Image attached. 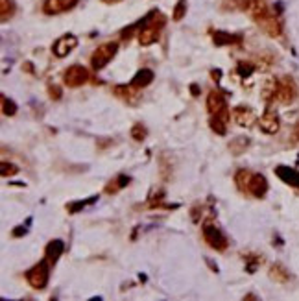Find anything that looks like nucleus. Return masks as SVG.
I'll return each mask as SVG.
<instances>
[{"mask_svg": "<svg viewBox=\"0 0 299 301\" xmlns=\"http://www.w3.org/2000/svg\"><path fill=\"white\" fill-rule=\"evenodd\" d=\"M275 176L281 179V181H284L286 185H290V187L293 188H299V170H295V168H292V166H286V165H279L275 166Z\"/></svg>", "mask_w": 299, "mask_h": 301, "instance_id": "13", "label": "nucleus"}, {"mask_svg": "<svg viewBox=\"0 0 299 301\" xmlns=\"http://www.w3.org/2000/svg\"><path fill=\"white\" fill-rule=\"evenodd\" d=\"M185 15H186V0H177V4L174 6V15H172V19H174V21H181Z\"/></svg>", "mask_w": 299, "mask_h": 301, "instance_id": "31", "label": "nucleus"}, {"mask_svg": "<svg viewBox=\"0 0 299 301\" xmlns=\"http://www.w3.org/2000/svg\"><path fill=\"white\" fill-rule=\"evenodd\" d=\"M48 96H50L54 102L61 100V96H63L61 87H57V85H54V83H50V85H48Z\"/></svg>", "mask_w": 299, "mask_h": 301, "instance_id": "33", "label": "nucleus"}, {"mask_svg": "<svg viewBox=\"0 0 299 301\" xmlns=\"http://www.w3.org/2000/svg\"><path fill=\"white\" fill-rule=\"evenodd\" d=\"M248 146H249L248 137H237V139H233V141L229 142V152H231L233 155H240L248 150Z\"/></svg>", "mask_w": 299, "mask_h": 301, "instance_id": "22", "label": "nucleus"}, {"mask_svg": "<svg viewBox=\"0 0 299 301\" xmlns=\"http://www.w3.org/2000/svg\"><path fill=\"white\" fill-rule=\"evenodd\" d=\"M78 2L79 0H45L43 12H45L46 15H57V13L68 12V10L76 8Z\"/></svg>", "mask_w": 299, "mask_h": 301, "instance_id": "12", "label": "nucleus"}, {"mask_svg": "<svg viewBox=\"0 0 299 301\" xmlns=\"http://www.w3.org/2000/svg\"><path fill=\"white\" fill-rule=\"evenodd\" d=\"M23 68H26V70H28L30 74H34V65H32V63H24Z\"/></svg>", "mask_w": 299, "mask_h": 301, "instance_id": "37", "label": "nucleus"}, {"mask_svg": "<svg viewBox=\"0 0 299 301\" xmlns=\"http://www.w3.org/2000/svg\"><path fill=\"white\" fill-rule=\"evenodd\" d=\"M275 92H277V78H271L264 83L262 91H260V96L264 98L266 102H273L275 100Z\"/></svg>", "mask_w": 299, "mask_h": 301, "instance_id": "23", "label": "nucleus"}, {"mask_svg": "<svg viewBox=\"0 0 299 301\" xmlns=\"http://www.w3.org/2000/svg\"><path fill=\"white\" fill-rule=\"evenodd\" d=\"M268 277L271 281H275V283H288L290 281V272H288L286 268L275 262V264H271L270 270H268Z\"/></svg>", "mask_w": 299, "mask_h": 301, "instance_id": "18", "label": "nucleus"}, {"mask_svg": "<svg viewBox=\"0 0 299 301\" xmlns=\"http://www.w3.org/2000/svg\"><path fill=\"white\" fill-rule=\"evenodd\" d=\"M244 299H259V297H257V295H251V294H249V295H244Z\"/></svg>", "mask_w": 299, "mask_h": 301, "instance_id": "39", "label": "nucleus"}, {"mask_svg": "<svg viewBox=\"0 0 299 301\" xmlns=\"http://www.w3.org/2000/svg\"><path fill=\"white\" fill-rule=\"evenodd\" d=\"M213 41L216 46H226V45H240L242 43V35L237 34H227V32H215Z\"/></svg>", "mask_w": 299, "mask_h": 301, "instance_id": "17", "label": "nucleus"}, {"mask_svg": "<svg viewBox=\"0 0 299 301\" xmlns=\"http://www.w3.org/2000/svg\"><path fill=\"white\" fill-rule=\"evenodd\" d=\"M207 111H209L211 117L224 120L227 124L231 120V113H229V108H227V100L218 89H213L207 94Z\"/></svg>", "mask_w": 299, "mask_h": 301, "instance_id": "2", "label": "nucleus"}, {"mask_svg": "<svg viewBox=\"0 0 299 301\" xmlns=\"http://www.w3.org/2000/svg\"><path fill=\"white\" fill-rule=\"evenodd\" d=\"M295 96H297V83L293 81V78H290V76L277 78V92H275L277 102L290 104L295 100Z\"/></svg>", "mask_w": 299, "mask_h": 301, "instance_id": "6", "label": "nucleus"}, {"mask_svg": "<svg viewBox=\"0 0 299 301\" xmlns=\"http://www.w3.org/2000/svg\"><path fill=\"white\" fill-rule=\"evenodd\" d=\"M98 202V196H90V198L87 199H79V202H72V204L67 205V211L70 213V215H76V213H79L81 209H85L87 205H92Z\"/></svg>", "mask_w": 299, "mask_h": 301, "instance_id": "24", "label": "nucleus"}, {"mask_svg": "<svg viewBox=\"0 0 299 301\" xmlns=\"http://www.w3.org/2000/svg\"><path fill=\"white\" fill-rule=\"evenodd\" d=\"M65 253V242L59 239H54L50 240L48 244H46V250H45V259L48 261L50 266H54L57 261H59V257Z\"/></svg>", "mask_w": 299, "mask_h": 301, "instance_id": "14", "label": "nucleus"}, {"mask_svg": "<svg viewBox=\"0 0 299 301\" xmlns=\"http://www.w3.org/2000/svg\"><path fill=\"white\" fill-rule=\"evenodd\" d=\"M244 259H246V272H249V273L257 272V268L260 266V262L264 261L262 257L255 255V253H248V255L244 257Z\"/></svg>", "mask_w": 299, "mask_h": 301, "instance_id": "26", "label": "nucleus"}, {"mask_svg": "<svg viewBox=\"0 0 299 301\" xmlns=\"http://www.w3.org/2000/svg\"><path fill=\"white\" fill-rule=\"evenodd\" d=\"M104 4H117V2H122V0H102Z\"/></svg>", "mask_w": 299, "mask_h": 301, "instance_id": "38", "label": "nucleus"}, {"mask_svg": "<svg viewBox=\"0 0 299 301\" xmlns=\"http://www.w3.org/2000/svg\"><path fill=\"white\" fill-rule=\"evenodd\" d=\"M164 24H166V17L163 13L153 10L141 21V30H139V43L142 46H150L153 43H157L161 37Z\"/></svg>", "mask_w": 299, "mask_h": 301, "instance_id": "1", "label": "nucleus"}, {"mask_svg": "<svg viewBox=\"0 0 299 301\" xmlns=\"http://www.w3.org/2000/svg\"><path fill=\"white\" fill-rule=\"evenodd\" d=\"M13 13H15V4L12 0H0V19H2V23L12 19Z\"/></svg>", "mask_w": 299, "mask_h": 301, "instance_id": "25", "label": "nucleus"}, {"mask_svg": "<svg viewBox=\"0 0 299 301\" xmlns=\"http://www.w3.org/2000/svg\"><path fill=\"white\" fill-rule=\"evenodd\" d=\"M209 126H211V130L215 131L216 135L224 137L227 133V122H224V120H220V119H215V117H211Z\"/></svg>", "mask_w": 299, "mask_h": 301, "instance_id": "27", "label": "nucleus"}, {"mask_svg": "<svg viewBox=\"0 0 299 301\" xmlns=\"http://www.w3.org/2000/svg\"><path fill=\"white\" fill-rule=\"evenodd\" d=\"M251 177H253V172H249L248 168H240L235 174V183L240 192H248L249 190V183H251Z\"/></svg>", "mask_w": 299, "mask_h": 301, "instance_id": "19", "label": "nucleus"}, {"mask_svg": "<svg viewBox=\"0 0 299 301\" xmlns=\"http://www.w3.org/2000/svg\"><path fill=\"white\" fill-rule=\"evenodd\" d=\"M148 207H150V209H161V207H166V209H177V205H166L164 204V192L163 190H157V192L150 194V198H148Z\"/></svg>", "mask_w": 299, "mask_h": 301, "instance_id": "21", "label": "nucleus"}, {"mask_svg": "<svg viewBox=\"0 0 299 301\" xmlns=\"http://www.w3.org/2000/svg\"><path fill=\"white\" fill-rule=\"evenodd\" d=\"M0 174H2V177L15 176V174H19V166H15L13 163H8V161H2L0 163Z\"/></svg>", "mask_w": 299, "mask_h": 301, "instance_id": "29", "label": "nucleus"}, {"mask_svg": "<svg viewBox=\"0 0 299 301\" xmlns=\"http://www.w3.org/2000/svg\"><path fill=\"white\" fill-rule=\"evenodd\" d=\"M153 78H155V74H153L152 68H141V70H137V74L131 78L130 85L133 87V89H137V91H141V89H144V87H148L152 83Z\"/></svg>", "mask_w": 299, "mask_h": 301, "instance_id": "16", "label": "nucleus"}, {"mask_svg": "<svg viewBox=\"0 0 299 301\" xmlns=\"http://www.w3.org/2000/svg\"><path fill=\"white\" fill-rule=\"evenodd\" d=\"M89 81V70L83 65H72L68 67L63 74V83L70 89H78Z\"/></svg>", "mask_w": 299, "mask_h": 301, "instance_id": "7", "label": "nucleus"}, {"mask_svg": "<svg viewBox=\"0 0 299 301\" xmlns=\"http://www.w3.org/2000/svg\"><path fill=\"white\" fill-rule=\"evenodd\" d=\"M131 183V177L126 176V174H120V176H117L113 179V181H109L108 185H106V192L108 194H117L119 190H122L124 187H128Z\"/></svg>", "mask_w": 299, "mask_h": 301, "instance_id": "20", "label": "nucleus"}, {"mask_svg": "<svg viewBox=\"0 0 299 301\" xmlns=\"http://www.w3.org/2000/svg\"><path fill=\"white\" fill-rule=\"evenodd\" d=\"M26 233H28V228H24V226H17V228L12 231V235L13 237H17V239L19 237H24Z\"/></svg>", "mask_w": 299, "mask_h": 301, "instance_id": "34", "label": "nucleus"}, {"mask_svg": "<svg viewBox=\"0 0 299 301\" xmlns=\"http://www.w3.org/2000/svg\"><path fill=\"white\" fill-rule=\"evenodd\" d=\"M292 142H299V122L295 124V128L292 131Z\"/></svg>", "mask_w": 299, "mask_h": 301, "instance_id": "35", "label": "nucleus"}, {"mask_svg": "<svg viewBox=\"0 0 299 301\" xmlns=\"http://www.w3.org/2000/svg\"><path fill=\"white\" fill-rule=\"evenodd\" d=\"M268 188H270V185H268V179H266L262 174H253V177H251V183H249L248 192L251 194V196H255V198L262 199L266 194H268Z\"/></svg>", "mask_w": 299, "mask_h": 301, "instance_id": "15", "label": "nucleus"}, {"mask_svg": "<svg viewBox=\"0 0 299 301\" xmlns=\"http://www.w3.org/2000/svg\"><path fill=\"white\" fill-rule=\"evenodd\" d=\"M233 119L240 128H251L257 122V115L251 108L248 106H237L233 109Z\"/></svg>", "mask_w": 299, "mask_h": 301, "instance_id": "11", "label": "nucleus"}, {"mask_svg": "<svg viewBox=\"0 0 299 301\" xmlns=\"http://www.w3.org/2000/svg\"><path fill=\"white\" fill-rule=\"evenodd\" d=\"M259 126H260V130H262V133H266V135H275L277 131H279V128H281L279 115H277L275 111H271V109H266L259 120Z\"/></svg>", "mask_w": 299, "mask_h": 301, "instance_id": "10", "label": "nucleus"}, {"mask_svg": "<svg viewBox=\"0 0 299 301\" xmlns=\"http://www.w3.org/2000/svg\"><path fill=\"white\" fill-rule=\"evenodd\" d=\"M237 72L242 76V78H248V76H251V74L255 72V65L249 61H240L237 65Z\"/></svg>", "mask_w": 299, "mask_h": 301, "instance_id": "30", "label": "nucleus"}, {"mask_svg": "<svg viewBox=\"0 0 299 301\" xmlns=\"http://www.w3.org/2000/svg\"><path fill=\"white\" fill-rule=\"evenodd\" d=\"M190 92H192V96H197V94H200V89H197L196 83H192L190 85Z\"/></svg>", "mask_w": 299, "mask_h": 301, "instance_id": "36", "label": "nucleus"}, {"mask_svg": "<svg viewBox=\"0 0 299 301\" xmlns=\"http://www.w3.org/2000/svg\"><path fill=\"white\" fill-rule=\"evenodd\" d=\"M76 46H78V37L72 34H65L54 43L52 52H54V56L56 57H67Z\"/></svg>", "mask_w": 299, "mask_h": 301, "instance_id": "9", "label": "nucleus"}, {"mask_svg": "<svg viewBox=\"0 0 299 301\" xmlns=\"http://www.w3.org/2000/svg\"><path fill=\"white\" fill-rule=\"evenodd\" d=\"M0 100H2V113L6 115V117H13V115L17 113V104L13 102V100H10L8 96H0Z\"/></svg>", "mask_w": 299, "mask_h": 301, "instance_id": "28", "label": "nucleus"}, {"mask_svg": "<svg viewBox=\"0 0 299 301\" xmlns=\"http://www.w3.org/2000/svg\"><path fill=\"white\" fill-rule=\"evenodd\" d=\"M48 275H50V264L46 259H43L26 272V281L32 288L43 290L48 284Z\"/></svg>", "mask_w": 299, "mask_h": 301, "instance_id": "4", "label": "nucleus"}, {"mask_svg": "<svg viewBox=\"0 0 299 301\" xmlns=\"http://www.w3.org/2000/svg\"><path fill=\"white\" fill-rule=\"evenodd\" d=\"M119 52V43L117 41H109V43H104V45L96 46L92 56H90V65L94 70H102L104 67H108L111 59L117 56Z\"/></svg>", "mask_w": 299, "mask_h": 301, "instance_id": "3", "label": "nucleus"}, {"mask_svg": "<svg viewBox=\"0 0 299 301\" xmlns=\"http://www.w3.org/2000/svg\"><path fill=\"white\" fill-rule=\"evenodd\" d=\"M146 128L142 124H135L133 128H131V137H133V141H137V142H142L144 139H146Z\"/></svg>", "mask_w": 299, "mask_h": 301, "instance_id": "32", "label": "nucleus"}, {"mask_svg": "<svg viewBox=\"0 0 299 301\" xmlns=\"http://www.w3.org/2000/svg\"><path fill=\"white\" fill-rule=\"evenodd\" d=\"M204 239L216 251H226L229 248L227 237L224 235V231L220 228H216V224H213V222L204 224Z\"/></svg>", "mask_w": 299, "mask_h": 301, "instance_id": "5", "label": "nucleus"}, {"mask_svg": "<svg viewBox=\"0 0 299 301\" xmlns=\"http://www.w3.org/2000/svg\"><path fill=\"white\" fill-rule=\"evenodd\" d=\"M255 23L259 24L260 26V30L264 32V34H268L270 37H281V34H282V24H281V21L277 19V15L275 13H266L264 17H260V19H257Z\"/></svg>", "mask_w": 299, "mask_h": 301, "instance_id": "8", "label": "nucleus"}]
</instances>
